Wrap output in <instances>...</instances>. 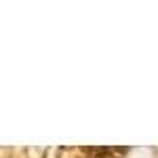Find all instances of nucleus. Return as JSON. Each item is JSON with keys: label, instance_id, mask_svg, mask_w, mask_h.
<instances>
[]
</instances>
